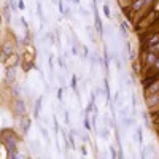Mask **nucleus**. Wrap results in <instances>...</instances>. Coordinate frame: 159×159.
Here are the masks:
<instances>
[{
    "label": "nucleus",
    "instance_id": "f257e3e1",
    "mask_svg": "<svg viewBox=\"0 0 159 159\" xmlns=\"http://www.w3.org/2000/svg\"><path fill=\"white\" fill-rule=\"evenodd\" d=\"M15 80H16V69L15 65L7 69V83L8 84H15Z\"/></svg>",
    "mask_w": 159,
    "mask_h": 159
},
{
    "label": "nucleus",
    "instance_id": "f03ea898",
    "mask_svg": "<svg viewBox=\"0 0 159 159\" xmlns=\"http://www.w3.org/2000/svg\"><path fill=\"white\" fill-rule=\"evenodd\" d=\"M24 107H25V103L21 100V99H18L16 102H15V107H13V108H15V110H13V111H15V115H18V116H22L24 115Z\"/></svg>",
    "mask_w": 159,
    "mask_h": 159
},
{
    "label": "nucleus",
    "instance_id": "7ed1b4c3",
    "mask_svg": "<svg viewBox=\"0 0 159 159\" xmlns=\"http://www.w3.org/2000/svg\"><path fill=\"white\" fill-rule=\"evenodd\" d=\"M13 51H15V45H13V43H5L3 45V56L13 54Z\"/></svg>",
    "mask_w": 159,
    "mask_h": 159
},
{
    "label": "nucleus",
    "instance_id": "20e7f679",
    "mask_svg": "<svg viewBox=\"0 0 159 159\" xmlns=\"http://www.w3.org/2000/svg\"><path fill=\"white\" fill-rule=\"evenodd\" d=\"M145 5H147V0H135V2L132 3V10H134V11H139V10H142Z\"/></svg>",
    "mask_w": 159,
    "mask_h": 159
},
{
    "label": "nucleus",
    "instance_id": "39448f33",
    "mask_svg": "<svg viewBox=\"0 0 159 159\" xmlns=\"http://www.w3.org/2000/svg\"><path fill=\"white\" fill-rule=\"evenodd\" d=\"M42 100H43V97L40 96L38 100H37V103H35V111H34L35 118H38V116H40V111H42Z\"/></svg>",
    "mask_w": 159,
    "mask_h": 159
},
{
    "label": "nucleus",
    "instance_id": "423d86ee",
    "mask_svg": "<svg viewBox=\"0 0 159 159\" xmlns=\"http://www.w3.org/2000/svg\"><path fill=\"white\" fill-rule=\"evenodd\" d=\"M99 135H100L103 140L110 139V130H108V127H100V130H99Z\"/></svg>",
    "mask_w": 159,
    "mask_h": 159
},
{
    "label": "nucleus",
    "instance_id": "0eeeda50",
    "mask_svg": "<svg viewBox=\"0 0 159 159\" xmlns=\"http://www.w3.org/2000/svg\"><path fill=\"white\" fill-rule=\"evenodd\" d=\"M135 142H137L139 145H142V142H143V135H142V127H140V126H137V129H135Z\"/></svg>",
    "mask_w": 159,
    "mask_h": 159
},
{
    "label": "nucleus",
    "instance_id": "6e6552de",
    "mask_svg": "<svg viewBox=\"0 0 159 159\" xmlns=\"http://www.w3.org/2000/svg\"><path fill=\"white\" fill-rule=\"evenodd\" d=\"M123 124H124V127H130V126H134V119H132V118H123Z\"/></svg>",
    "mask_w": 159,
    "mask_h": 159
},
{
    "label": "nucleus",
    "instance_id": "1a4fd4ad",
    "mask_svg": "<svg viewBox=\"0 0 159 159\" xmlns=\"http://www.w3.org/2000/svg\"><path fill=\"white\" fill-rule=\"evenodd\" d=\"M148 154H154V150H153V145H148V147L147 148H145V151H143V157H147Z\"/></svg>",
    "mask_w": 159,
    "mask_h": 159
},
{
    "label": "nucleus",
    "instance_id": "9d476101",
    "mask_svg": "<svg viewBox=\"0 0 159 159\" xmlns=\"http://www.w3.org/2000/svg\"><path fill=\"white\" fill-rule=\"evenodd\" d=\"M147 62H148L150 65L156 62V54H154V52H153V51H151V52H150V54L147 56Z\"/></svg>",
    "mask_w": 159,
    "mask_h": 159
},
{
    "label": "nucleus",
    "instance_id": "9b49d317",
    "mask_svg": "<svg viewBox=\"0 0 159 159\" xmlns=\"http://www.w3.org/2000/svg\"><path fill=\"white\" fill-rule=\"evenodd\" d=\"M10 8H11V7H8V5H5V7H3V15H5V19H7V21H10V19H11Z\"/></svg>",
    "mask_w": 159,
    "mask_h": 159
},
{
    "label": "nucleus",
    "instance_id": "f8f14e48",
    "mask_svg": "<svg viewBox=\"0 0 159 159\" xmlns=\"http://www.w3.org/2000/svg\"><path fill=\"white\" fill-rule=\"evenodd\" d=\"M37 13H38V16H40V19L42 21H45V16H43V10H42V3H37Z\"/></svg>",
    "mask_w": 159,
    "mask_h": 159
},
{
    "label": "nucleus",
    "instance_id": "ddd939ff",
    "mask_svg": "<svg viewBox=\"0 0 159 159\" xmlns=\"http://www.w3.org/2000/svg\"><path fill=\"white\" fill-rule=\"evenodd\" d=\"M84 127H86L88 130H91V123H89V115H86V116H84Z\"/></svg>",
    "mask_w": 159,
    "mask_h": 159
},
{
    "label": "nucleus",
    "instance_id": "4468645a",
    "mask_svg": "<svg viewBox=\"0 0 159 159\" xmlns=\"http://www.w3.org/2000/svg\"><path fill=\"white\" fill-rule=\"evenodd\" d=\"M108 150H110V154H111V157H113V159H116V157H118V154H116V150L113 148V145H111V147H108Z\"/></svg>",
    "mask_w": 159,
    "mask_h": 159
},
{
    "label": "nucleus",
    "instance_id": "2eb2a0df",
    "mask_svg": "<svg viewBox=\"0 0 159 159\" xmlns=\"http://www.w3.org/2000/svg\"><path fill=\"white\" fill-rule=\"evenodd\" d=\"M8 3L11 5V10H13V13H15L16 8H18V7H16V0H8Z\"/></svg>",
    "mask_w": 159,
    "mask_h": 159
},
{
    "label": "nucleus",
    "instance_id": "dca6fc26",
    "mask_svg": "<svg viewBox=\"0 0 159 159\" xmlns=\"http://www.w3.org/2000/svg\"><path fill=\"white\" fill-rule=\"evenodd\" d=\"M72 89L76 91V76H75V75L72 76Z\"/></svg>",
    "mask_w": 159,
    "mask_h": 159
},
{
    "label": "nucleus",
    "instance_id": "f3484780",
    "mask_svg": "<svg viewBox=\"0 0 159 159\" xmlns=\"http://www.w3.org/2000/svg\"><path fill=\"white\" fill-rule=\"evenodd\" d=\"M21 24L24 25V27H25V29H27V27H29V24H27V21H25L24 18H21Z\"/></svg>",
    "mask_w": 159,
    "mask_h": 159
},
{
    "label": "nucleus",
    "instance_id": "a211bd4d",
    "mask_svg": "<svg viewBox=\"0 0 159 159\" xmlns=\"http://www.w3.org/2000/svg\"><path fill=\"white\" fill-rule=\"evenodd\" d=\"M18 8L19 10H24L25 7H24V2H22V0H19V2H18Z\"/></svg>",
    "mask_w": 159,
    "mask_h": 159
},
{
    "label": "nucleus",
    "instance_id": "6ab92c4d",
    "mask_svg": "<svg viewBox=\"0 0 159 159\" xmlns=\"http://www.w3.org/2000/svg\"><path fill=\"white\" fill-rule=\"evenodd\" d=\"M42 134H43V137L48 140V132H46V129H45V127H42Z\"/></svg>",
    "mask_w": 159,
    "mask_h": 159
},
{
    "label": "nucleus",
    "instance_id": "aec40b11",
    "mask_svg": "<svg viewBox=\"0 0 159 159\" xmlns=\"http://www.w3.org/2000/svg\"><path fill=\"white\" fill-rule=\"evenodd\" d=\"M103 11H105V15H107V16H110V10H108V7H103Z\"/></svg>",
    "mask_w": 159,
    "mask_h": 159
},
{
    "label": "nucleus",
    "instance_id": "412c9836",
    "mask_svg": "<svg viewBox=\"0 0 159 159\" xmlns=\"http://www.w3.org/2000/svg\"><path fill=\"white\" fill-rule=\"evenodd\" d=\"M57 99H59V100H62V89H59V91H57Z\"/></svg>",
    "mask_w": 159,
    "mask_h": 159
},
{
    "label": "nucleus",
    "instance_id": "4be33fe9",
    "mask_svg": "<svg viewBox=\"0 0 159 159\" xmlns=\"http://www.w3.org/2000/svg\"><path fill=\"white\" fill-rule=\"evenodd\" d=\"M70 2H73V3H76V5H80V0H70Z\"/></svg>",
    "mask_w": 159,
    "mask_h": 159
},
{
    "label": "nucleus",
    "instance_id": "5701e85b",
    "mask_svg": "<svg viewBox=\"0 0 159 159\" xmlns=\"http://www.w3.org/2000/svg\"><path fill=\"white\" fill-rule=\"evenodd\" d=\"M156 67H157V69H159V61H157V64H156Z\"/></svg>",
    "mask_w": 159,
    "mask_h": 159
}]
</instances>
